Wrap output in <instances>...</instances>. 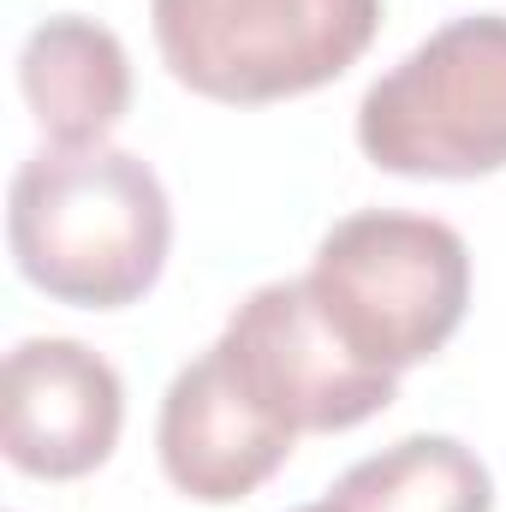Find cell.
Listing matches in <instances>:
<instances>
[{"label":"cell","instance_id":"2","mask_svg":"<svg viewBox=\"0 0 506 512\" xmlns=\"http://www.w3.org/2000/svg\"><path fill=\"white\" fill-rule=\"evenodd\" d=\"M304 280L346 352L370 370L405 376L459 334L471 304V251L435 215L358 209L322 233Z\"/></svg>","mask_w":506,"mask_h":512},{"label":"cell","instance_id":"4","mask_svg":"<svg viewBox=\"0 0 506 512\" xmlns=\"http://www.w3.org/2000/svg\"><path fill=\"white\" fill-rule=\"evenodd\" d=\"M358 149L399 179L506 167V12H465L387 66L358 102Z\"/></svg>","mask_w":506,"mask_h":512},{"label":"cell","instance_id":"3","mask_svg":"<svg viewBox=\"0 0 506 512\" xmlns=\"http://www.w3.org/2000/svg\"><path fill=\"white\" fill-rule=\"evenodd\" d=\"M149 30L191 96L262 108L358 66L381 30V0H149Z\"/></svg>","mask_w":506,"mask_h":512},{"label":"cell","instance_id":"9","mask_svg":"<svg viewBox=\"0 0 506 512\" xmlns=\"http://www.w3.org/2000/svg\"><path fill=\"white\" fill-rule=\"evenodd\" d=\"M328 495L346 512H495V477L453 435H405L358 459Z\"/></svg>","mask_w":506,"mask_h":512},{"label":"cell","instance_id":"5","mask_svg":"<svg viewBox=\"0 0 506 512\" xmlns=\"http://www.w3.org/2000/svg\"><path fill=\"white\" fill-rule=\"evenodd\" d=\"M256 399L298 435H340L393 405L399 376L370 370L310 298V280H268L215 340Z\"/></svg>","mask_w":506,"mask_h":512},{"label":"cell","instance_id":"1","mask_svg":"<svg viewBox=\"0 0 506 512\" xmlns=\"http://www.w3.org/2000/svg\"><path fill=\"white\" fill-rule=\"evenodd\" d=\"M6 245L18 274L72 310L137 304L173 245V203L131 149H42L12 173Z\"/></svg>","mask_w":506,"mask_h":512},{"label":"cell","instance_id":"6","mask_svg":"<svg viewBox=\"0 0 506 512\" xmlns=\"http://www.w3.org/2000/svg\"><path fill=\"white\" fill-rule=\"evenodd\" d=\"M292 441L298 429L256 399L221 346L191 358L161 393V423H155L161 471L179 495L203 507H233L256 495L292 459Z\"/></svg>","mask_w":506,"mask_h":512},{"label":"cell","instance_id":"8","mask_svg":"<svg viewBox=\"0 0 506 512\" xmlns=\"http://www.w3.org/2000/svg\"><path fill=\"white\" fill-rule=\"evenodd\" d=\"M18 90L48 149H96L131 108L126 42L84 12H54L18 48Z\"/></svg>","mask_w":506,"mask_h":512},{"label":"cell","instance_id":"10","mask_svg":"<svg viewBox=\"0 0 506 512\" xmlns=\"http://www.w3.org/2000/svg\"><path fill=\"white\" fill-rule=\"evenodd\" d=\"M292 512H346V507H340V501L328 495V501H316V507H292Z\"/></svg>","mask_w":506,"mask_h":512},{"label":"cell","instance_id":"7","mask_svg":"<svg viewBox=\"0 0 506 512\" xmlns=\"http://www.w3.org/2000/svg\"><path fill=\"white\" fill-rule=\"evenodd\" d=\"M126 423L120 370L84 340H18L6 352V417L0 441L12 471L42 483L90 477L114 459Z\"/></svg>","mask_w":506,"mask_h":512}]
</instances>
